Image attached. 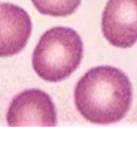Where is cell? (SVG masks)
Wrapping results in <instances>:
<instances>
[{"mask_svg": "<svg viewBox=\"0 0 137 154\" xmlns=\"http://www.w3.org/2000/svg\"><path fill=\"white\" fill-rule=\"evenodd\" d=\"M75 103L84 119L93 124L117 123L127 115L132 100V87L116 67L99 66L81 77L75 88Z\"/></svg>", "mask_w": 137, "mask_h": 154, "instance_id": "cell-1", "label": "cell"}, {"mask_svg": "<svg viewBox=\"0 0 137 154\" xmlns=\"http://www.w3.org/2000/svg\"><path fill=\"white\" fill-rule=\"evenodd\" d=\"M84 52L80 36L73 29L55 26L41 36L32 56V66L41 79L59 82L78 68Z\"/></svg>", "mask_w": 137, "mask_h": 154, "instance_id": "cell-2", "label": "cell"}, {"mask_svg": "<svg viewBox=\"0 0 137 154\" xmlns=\"http://www.w3.org/2000/svg\"><path fill=\"white\" fill-rule=\"evenodd\" d=\"M11 127L57 125V112L50 96L39 89L22 91L13 99L7 114Z\"/></svg>", "mask_w": 137, "mask_h": 154, "instance_id": "cell-3", "label": "cell"}, {"mask_svg": "<svg viewBox=\"0 0 137 154\" xmlns=\"http://www.w3.org/2000/svg\"><path fill=\"white\" fill-rule=\"evenodd\" d=\"M102 31L115 47L134 45L137 41V0H108L102 16Z\"/></svg>", "mask_w": 137, "mask_h": 154, "instance_id": "cell-4", "label": "cell"}, {"mask_svg": "<svg viewBox=\"0 0 137 154\" xmlns=\"http://www.w3.org/2000/svg\"><path fill=\"white\" fill-rule=\"evenodd\" d=\"M32 30L31 18L17 5L0 3V57H9L21 51Z\"/></svg>", "mask_w": 137, "mask_h": 154, "instance_id": "cell-5", "label": "cell"}, {"mask_svg": "<svg viewBox=\"0 0 137 154\" xmlns=\"http://www.w3.org/2000/svg\"><path fill=\"white\" fill-rule=\"evenodd\" d=\"M39 13L54 17L72 14L79 7L81 0H31Z\"/></svg>", "mask_w": 137, "mask_h": 154, "instance_id": "cell-6", "label": "cell"}]
</instances>
